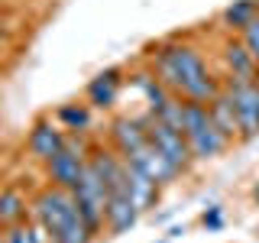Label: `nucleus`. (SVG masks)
I'll return each mask as SVG.
<instances>
[{
	"mask_svg": "<svg viewBox=\"0 0 259 243\" xmlns=\"http://www.w3.org/2000/svg\"><path fill=\"white\" fill-rule=\"evenodd\" d=\"M10 36H13L10 20H7V16H0V46H4V43H10Z\"/></svg>",
	"mask_w": 259,
	"mask_h": 243,
	"instance_id": "24",
	"label": "nucleus"
},
{
	"mask_svg": "<svg viewBox=\"0 0 259 243\" xmlns=\"http://www.w3.org/2000/svg\"><path fill=\"white\" fill-rule=\"evenodd\" d=\"M55 120L62 124L65 133H88L94 124V107L88 101H68L55 110Z\"/></svg>",
	"mask_w": 259,
	"mask_h": 243,
	"instance_id": "18",
	"label": "nucleus"
},
{
	"mask_svg": "<svg viewBox=\"0 0 259 243\" xmlns=\"http://www.w3.org/2000/svg\"><path fill=\"white\" fill-rule=\"evenodd\" d=\"M152 221H156V224H168V221H172V211H159Z\"/></svg>",
	"mask_w": 259,
	"mask_h": 243,
	"instance_id": "26",
	"label": "nucleus"
},
{
	"mask_svg": "<svg viewBox=\"0 0 259 243\" xmlns=\"http://www.w3.org/2000/svg\"><path fill=\"white\" fill-rule=\"evenodd\" d=\"M224 91L230 94L237 120H240V143L259 140V85L256 81L224 78Z\"/></svg>",
	"mask_w": 259,
	"mask_h": 243,
	"instance_id": "6",
	"label": "nucleus"
},
{
	"mask_svg": "<svg viewBox=\"0 0 259 243\" xmlns=\"http://www.w3.org/2000/svg\"><path fill=\"white\" fill-rule=\"evenodd\" d=\"M149 143V130H146V110L143 113H120L107 124V146L120 152V156H133L136 149Z\"/></svg>",
	"mask_w": 259,
	"mask_h": 243,
	"instance_id": "10",
	"label": "nucleus"
},
{
	"mask_svg": "<svg viewBox=\"0 0 259 243\" xmlns=\"http://www.w3.org/2000/svg\"><path fill=\"white\" fill-rule=\"evenodd\" d=\"M156 243H168V237H165V240H156Z\"/></svg>",
	"mask_w": 259,
	"mask_h": 243,
	"instance_id": "29",
	"label": "nucleus"
},
{
	"mask_svg": "<svg viewBox=\"0 0 259 243\" xmlns=\"http://www.w3.org/2000/svg\"><path fill=\"white\" fill-rule=\"evenodd\" d=\"M182 133L191 146L194 162H214V159H221L224 152H230V146H237L227 133H221V127L214 124L207 104H198V101H185Z\"/></svg>",
	"mask_w": 259,
	"mask_h": 243,
	"instance_id": "3",
	"label": "nucleus"
},
{
	"mask_svg": "<svg viewBox=\"0 0 259 243\" xmlns=\"http://www.w3.org/2000/svg\"><path fill=\"white\" fill-rule=\"evenodd\" d=\"M107 198H110L107 182L97 175V169L91 166V159H88V169H84V175H81V182L75 188V201H78V211H81V217H84V224L91 227L94 237H101V230H104Z\"/></svg>",
	"mask_w": 259,
	"mask_h": 243,
	"instance_id": "5",
	"label": "nucleus"
},
{
	"mask_svg": "<svg viewBox=\"0 0 259 243\" xmlns=\"http://www.w3.org/2000/svg\"><path fill=\"white\" fill-rule=\"evenodd\" d=\"M126 194H130V201L136 205L140 214H149V211L159 205V198H162V185L152 182L140 166L126 162Z\"/></svg>",
	"mask_w": 259,
	"mask_h": 243,
	"instance_id": "14",
	"label": "nucleus"
},
{
	"mask_svg": "<svg viewBox=\"0 0 259 243\" xmlns=\"http://www.w3.org/2000/svg\"><path fill=\"white\" fill-rule=\"evenodd\" d=\"M29 214H32V201L16 188V185L0 188V230H4V227L26 224Z\"/></svg>",
	"mask_w": 259,
	"mask_h": 243,
	"instance_id": "17",
	"label": "nucleus"
},
{
	"mask_svg": "<svg viewBox=\"0 0 259 243\" xmlns=\"http://www.w3.org/2000/svg\"><path fill=\"white\" fill-rule=\"evenodd\" d=\"M143 62L156 71V78L168 88V91L185 97V101L210 104L224 91L221 71L210 68L207 55L194 43H188V39H178V36L159 39V43L146 46Z\"/></svg>",
	"mask_w": 259,
	"mask_h": 243,
	"instance_id": "1",
	"label": "nucleus"
},
{
	"mask_svg": "<svg viewBox=\"0 0 259 243\" xmlns=\"http://www.w3.org/2000/svg\"><path fill=\"white\" fill-rule=\"evenodd\" d=\"M29 243H55L52 233H49L46 227L36 221V217H29Z\"/></svg>",
	"mask_w": 259,
	"mask_h": 243,
	"instance_id": "23",
	"label": "nucleus"
},
{
	"mask_svg": "<svg viewBox=\"0 0 259 243\" xmlns=\"http://www.w3.org/2000/svg\"><path fill=\"white\" fill-rule=\"evenodd\" d=\"M65 140H68V133L62 130V124L55 117H36L29 133H26V152H29L32 162L46 166L55 152L65 149Z\"/></svg>",
	"mask_w": 259,
	"mask_h": 243,
	"instance_id": "8",
	"label": "nucleus"
},
{
	"mask_svg": "<svg viewBox=\"0 0 259 243\" xmlns=\"http://www.w3.org/2000/svg\"><path fill=\"white\" fill-rule=\"evenodd\" d=\"M0 243H7V240H4V230H0Z\"/></svg>",
	"mask_w": 259,
	"mask_h": 243,
	"instance_id": "28",
	"label": "nucleus"
},
{
	"mask_svg": "<svg viewBox=\"0 0 259 243\" xmlns=\"http://www.w3.org/2000/svg\"><path fill=\"white\" fill-rule=\"evenodd\" d=\"M256 16H259V0H230L217 13V29L224 36H240Z\"/></svg>",
	"mask_w": 259,
	"mask_h": 243,
	"instance_id": "16",
	"label": "nucleus"
},
{
	"mask_svg": "<svg viewBox=\"0 0 259 243\" xmlns=\"http://www.w3.org/2000/svg\"><path fill=\"white\" fill-rule=\"evenodd\" d=\"M123 85H126V68L123 65H110V68L97 71V75L88 81L84 101L91 104L94 110H110L113 104H117L120 91H123Z\"/></svg>",
	"mask_w": 259,
	"mask_h": 243,
	"instance_id": "11",
	"label": "nucleus"
},
{
	"mask_svg": "<svg viewBox=\"0 0 259 243\" xmlns=\"http://www.w3.org/2000/svg\"><path fill=\"white\" fill-rule=\"evenodd\" d=\"M91 146L94 143H88V133H68L65 149L55 152V156L42 166L46 182L55 185V188L75 191L81 175H84V169H88V159H91Z\"/></svg>",
	"mask_w": 259,
	"mask_h": 243,
	"instance_id": "4",
	"label": "nucleus"
},
{
	"mask_svg": "<svg viewBox=\"0 0 259 243\" xmlns=\"http://www.w3.org/2000/svg\"><path fill=\"white\" fill-rule=\"evenodd\" d=\"M32 214L39 224L52 233L55 243H94L97 237L91 233V227L84 224L75 201V191L55 188V185H42L36 194H32Z\"/></svg>",
	"mask_w": 259,
	"mask_h": 243,
	"instance_id": "2",
	"label": "nucleus"
},
{
	"mask_svg": "<svg viewBox=\"0 0 259 243\" xmlns=\"http://www.w3.org/2000/svg\"><path fill=\"white\" fill-rule=\"evenodd\" d=\"M126 85L143 97V104H146V110H149V113H156L162 104L172 97V91H168V88L156 78V71H152L149 65H143V68H133V71H130Z\"/></svg>",
	"mask_w": 259,
	"mask_h": 243,
	"instance_id": "15",
	"label": "nucleus"
},
{
	"mask_svg": "<svg viewBox=\"0 0 259 243\" xmlns=\"http://www.w3.org/2000/svg\"><path fill=\"white\" fill-rule=\"evenodd\" d=\"M201 227H204L207 233L224 230V208L221 205H207L204 211H201Z\"/></svg>",
	"mask_w": 259,
	"mask_h": 243,
	"instance_id": "20",
	"label": "nucleus"
},
{
	"mask_svg": "<svg viewBox=\"0 0 259 243\" xmlns=\"http://www.w3.org/2000/svg\"><path fill=\"white\" fill-rule=\"evenodd\" d=\"M4 240L7 243H29V221L16 224V227H4Z\"/></svg>",
	"mask_w": 259,
	"mask_h": 243,
	"instance_id": "22",
	"label": "nucleus"
},
{
	"mask_svg": "<svg viewBox=\"0 0 259 243\" xmlns=\"http://www.w3.org/2000/svg\"><path fill=\"white\" fill-rule=\"evenodd\" d=\"M126 162H133V166H140L143 172L152 178V182H159V185H162V188H168V185H175L178 178L185 175L182 169H178V166H175V162L168 159V156H165L162 149H156L152 143H146L143 149H136L133 156H126Z\"/></svg>",
	"mask_w": 259,
	"mask_h": 243,
	"instance_id": "12",
	"label": "nucleus"
},
{
	"mask_svg": "<svg viewBox=\"0 0 259 243\" xmlns=\"http://www.w3.org/2000/svg\"><path fill=\"white\" fill-rule=\"evenodd\" d=\"M182 233H185V224H175V227H168V240L182 237Z\"/></svg>",
	"mask_w": 259,
	"mask_h": 243,
	"instance_id": "27",
	"label": "nucleus"
},
{
	"mask_svg": "<svg viewBox=\"0 0 259 243\" xmlns=\"http://www.w3.org/2000/svg\"><path fill=\"white\" fill-rule=\"evenodd\" d=\"M146 130H149V143L156 146V149H162L185 175H188L191 166H194V156H191V146H188V140H185L182 130H175V127L156 120L149 110H146Z\"/></svg>",
	"mask_w": 259,
	"mask_h": 243,
	"instance_id": "7",
	"label": "nucleus"
},
{
	"mask_svg": "<svg viewBox=\"0 0 259 243\" xmlns=\"http://www.w3.org/2000/svg\"><path fill=\"white\" fill-rule=\"evenodd\" d=\"M240 39L246 43V49L253 52V59H256V65H259V16H256V20L249 23V26L243 29V32H240Z\"/></svg>",
	"mask_w": 259,
	"mask_h": 243,
	"instance_id": "21",
	"label": "nucleus"
},
{
	"mask_svg": "<svg viewBox=\"0 0 259 243\" xmlns=\"http://www.w3.org/2000/svg\"><path fill=\"white\" fill-rule=\"evenodd\" d=\"M140 211L136 205L130 201L126 191H110L107 198V211H104V230H107V237H120V233H130L140 221Z\"/></svg>",
	"mask_w": 259,
	"mask_h": 243,
	"instance_id": "13",
	"label": "nucleus"
},
{
	"mask_svg": "<svg viewBox=\"0 0 259 243\" xmlns=\"http://www.w3.org/2000/svg\"><path fill=\"white\" fill-rule=\"evenodd\" d=\"M256 85H259V78H256Z\"/></svg>",
	"mask_w": 259,
	"mask_h": 243,
	"instance_id": "30",
	"label": "nucleus"
},
{
	"mask_svg": "<svg viewBox=\"0 0 259 243\" xmlns=\"http://www.w3.org/2000/svg\"><path fill=\"white\" fill-rule=\"evenodd\" d=\"M207 110H210V117H214V124L221 127V133H227L233 143H240V120H237V110H233L230 94L221 91L214 101L207 104Z\"/></svg>",
	"mask_w": 259,
	"mask_h": 243,
	"instance_id": "19",
	"label": "nucleus"
},
{
	"mask_svg": "<svg viewBox=\"0 0 259 243\" xmlns=\"http://www.w3.org/2000/svg\"><path fill=\"white\" fill-rule=\"evenodd\" d=\"M217 62H221V78L233 81H256L259 78V65L253 59V52L246 49L240 36H224L217 46Z\"/></svg>",
	"mask_w": 259,
	"mask_h": 243,
	"instance_id": "9",
	"label": "nucleus"
},
{
	"mask_svg": "<svg viewBox=\"0 0 259 243\" xmlns=\"http://www.w3.org/2000/svg\"><path fill=\"white\" fill-rule=\"evenodd\" d=\"M249 201H253V205L259 208V178H256L253 185H249Z\"/></svg>",
	"mask_w": 259,
	"mask_h": 243,
	"instance_id": "25",
	"label": "nucleus"
}]
</instances>
